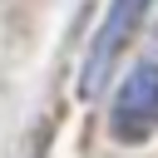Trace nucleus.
Segmentation results:
<instances>
[{
	"instance_id": "obj_1",
	"label": "nucleus",
	"mask_w": 158,
	"mask_h": 158,
	"mask_svg": "<svg viewBox=\"0 0 158 158\" xmlns=\"http://www.w3.org/2000/svg\"><path fill=\"white\" fill-rule=\"evenodd\" d=\"M153 123H158V54H143L118 79V94L109 109V133L123 143H138L153 133Z\"/></svg>"
},
{
	"instance_id": "obj_2",
	"label": "nucleus",
	"mask_w": 158,
	"mask_h": 158,
	"mask_svg": "<svg viewBox=\"0 0 158 158\" xmlns=\"http://www.w3.org/2000/svg\"><path fill=\"white\" fill-rule=\"evenodd\" d=\"M143 10H148V0H114L109 5V15H104V25L94 30V44H89V59H84V94H94L104 79H109V69H114V59H118V44L133 35V25L143 20Z\"/></svg>"
}]
</instances>
